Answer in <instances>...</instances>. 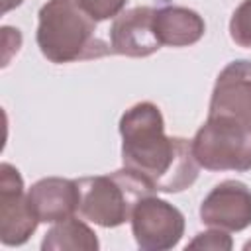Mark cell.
<instances>
[{"instance_id": "cell-7", "label": "cell", "mask_w": 251, "mask_h": 251, "mask_svg": "<svg viewBox=\"0 0 251 251\" xmlns=\"http://www.w3.org/2000/svg\"><path fill=\"white\" fill-rule=\"evenodd\" d=\"M37 216L31 210L29 198L24 192L20 171L10 165H0V241L8 247L24 245L37 229Z\"/></svg>"}, {"instance_id": "cell-15", "label": "cell", "mask_w": 251, "mask_h": 251, "mask_svg": "<svg viewBox=\"0 0 251 251\" xmlns=\"http://www.w3.org/2000/svg\"><path fill=\"white\" fill-rule=\"evenodd\" d=\"M73 2L96 22L116 18L127 4V0H73Z\"/></svg>"}, {"instance_id": "cell-6", "label": "cell", "mask_w": 251, "mask_h": 251, "mask_svg": "<svg viewBox=\"0 0 251 251\" xmlns=\"http://www.w3.org/2000/svg\"><path fill=\"white\" fill-rule=\"evenodd\" d=\"M131 233L143 251H167L184 235V216L178 208L157 196H143L131 212Z\"/></svg>"}, {"instance_id": "cell-2", "label": "cell", "mask_w": 251, "mask_h": 251, "mask_svg": "<svg viewBox=\"0 0 251 251\" xmlns=\"http://www.w3.org/2000/svg\"><path fill=\"white\" fill-rule=\"evenodd\" d=\"M35 41L41 55L55 65L112 53L110 43L98 35V22L73 0H47L39 8Z\"/></svg>"}, {"instance_id": "cell-4", "label": "cell", "mask_w": 251, "mask_h": 251, "mask_svg": "<svg viewBox=\"0 0 251 251\" xmlns=\"http://www.w3.org/2000/svg\"><path fill=\"white\" fill-rule=\"evenodd\" d=\"M206 122L251 131V61L237 59L220 71Z\"/></svg>"}, {"instance_id": "cell-11", "label": "cell", "mask_w": 251, "mask_h": 251, "mask_svg": "<svg viewBox=\"0 0 251 251\" xmlns=\"http://www.w3.org/2000/svg\"><path fill=\"white\" fill-rule=\"evenodd\" d=\"M155 31L161 45L188 47L202 39L206 24L204 18L190 8L161 4L155 8Z\"/></svg>"}, {"instance_id": "cell-10", "label": "cell", "mask_w": 251, "mask_h": 251, "mask_svg": "<svg viewBox=\"0 0 251 251\" xmlns=\"http://www.w3.org/2000/svg\"><path fill=\"white\" fill-rule=\"evenodd\" d=\"M27 198L39 222L57 224L75 216L80 204V190L76 180L47 176L31 184V188L27 190Z\"/></svg>"}, {"instance_id": "cell-1", "label": "cell", "mask_w": 251, "mask_h": 251, "mask_svg": "<svg viewBox=\"0 0 251 251\" xmlns=\"http://www.w3.org/2000/svg\"><path fill=\"white\" fill-rule=\"evenodd\" d=\"M122 163L153 192H182L198 178L200 165L192 141L165 135V120L157 104L137 102L120 118Z\"/></svg>"}, {"instance_id": "cell-13", "label": "cell", "mask_w": 251, "mask_h": 251, "mask_svg": "<svg viewBox=\"0 0 251 251\" xmlns=\"http://www.w3.org/2000/svg\"><path fill=\"white\" fill-rule=\"evenodd\" d=\"M229 37L239 45L251 49V0H243L231 14Z\"/></svg>"}, {"instance_id": "cell-3", "label": "cell", "mask_w": 251, "mask_h": 251, "mask_svg": "<svg viewBox=\"0 0 251 251\" xmlns=\"http://www.w3.org/2000/svg\"><path fill=\"white\" fill-rule=\"evenodd\" d=\"M80 190L78 212L102 227H118L131 218L135 204L153 190L126 167L110 175L84 176L76 180Z\"/></svg>"}, {"instance_id": "cell-16", "label": "cell", "mask_w": 251, "mask_h": 251, "mask_svg": "<svg viewBox=\"0 0 251 251\" xmlns=\"http://www.w3.org/2000/svg\"><path fill=\"white\" fill-rule=\"evenodd\" d=\"M24 0H4V6H2V12H10L12 8H16V6H20Z\"/></svg>"}, {"instance_id": "cell-5", "label": "cell", "mask_w": 251, "mask_h": 251, "mask_svg": "<svg viewBox=\"0 0 251 251\" xmlns=\"http://www.w3.org/2000/svg\"><path fill=\"white\" fill-rule=\"evenodd\" d=\"M192 153L208 171H251V131L204 122L192 139Z\"/></svg>"}, {"instance_id": "cell-14", "label": "cell", "mask_w": 251, "mask_h": 251, "mask_svg": "<svg viewBox=\"0 0 251 251\" xmlns=\"http://www.w3.org/2000/svg\"><path fill=\"white\" fill-rule=\"evenodd\" d=\"M233 247L231 237L227 235V231L224 229H208L202 233H196V237L192 241H188L186 251L188 249H202V251H229Z\"/></svg>"}, {"instance_id": "cell-8", "label": "cell", "mask_w": 251, "mask_h": 251, "mask_svg": "<svg viewBox=\"0 0 251 251\" xmlns=\"http://www.w3.org/2000/svg\"><path fill=\"white\" fill-rule=\"evenodd\" d=\"M200 220L208 227L243 231L251 226V188L241 180L216 184L200 204Z\"/></svg>"}, {"instance_id": "cell-9", "label": "cell", "mask_w": 251, "mask_h": 251, "mask_svg": "<svg viewBox=\"0 0 251 251\" xmlns=\"http://www.w3.org/2000/svg\"><path fill=\"white\" fill-rule=\"evenodd\" d=\"M110 47L112 53L126 57L153 55L161 47L155 31V8L137 6L120 12L110 27Z\"/></svg>"}, {"instance_id": "cell-17", "label": "cell", "mask_w": 251, "mask_h": 251, "mask_svg": "<svg viewBox=\"0 0 251 251\" xmlns=\"http://www.w3.org/2000/svg\"><path fill=\"white\" fill-rule=\"evenodd\" d=\"M243 249H245V251H249V249H251V239H249V241L243 245Z\"/></svg>"}, {"instance_id": "cell-12", "label": "cell", "mask_w": 251, "mask_h": 251, "mask_svg": "<svg viewBox=\"0 0 251 251\" xmlns=\"http://www.w3.org/2000/svg\"><path fill=\"white\" fill-rule=\"evenodd\" d=\"M100 243L94 229L75 216L57 222L41 241L43 251H96Z\"/></svg>"}]
</instances>
